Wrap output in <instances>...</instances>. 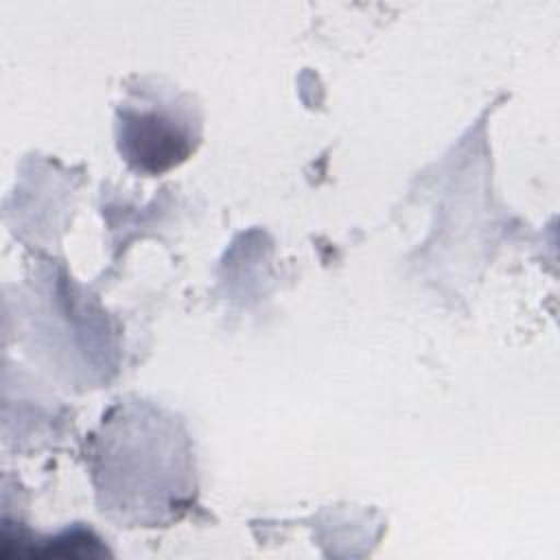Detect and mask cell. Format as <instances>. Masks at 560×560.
Returning <instances> with one entry per match:
<instances>
[{"label":"cell","instance_id":"obj_1","mask_svg":"<svg viewBox=\"0 0 560 560\" xmlns=\"http://www.w3.org/2000/svg\"><path fill=\"white\" fill-rule=\"evenodd\" d=\"M149 109L127 107L120 122V144L129 162L144 171H164L190 151V127L149 101Z\"/></svg>","mask_w":560,"mask_h":560}]
</instances>
